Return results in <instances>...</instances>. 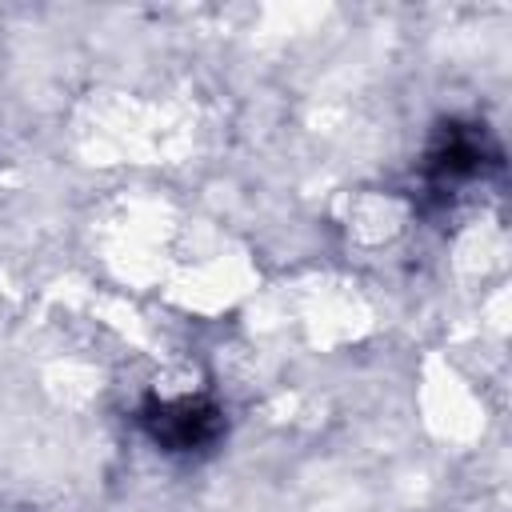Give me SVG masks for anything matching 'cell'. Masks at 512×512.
<instances>
[{
	"label": "cell",
	"instance_id": "6da1fadb",
	"mask_svg": "<svg viewBox=\"0 0 512 512\" xmlns=\"http://www.w3.org/2000/svg\"><path fill=\"white\" fill-rule=\"evenodd\" d=\"M144 432L164 448V452H204L208 444L220 440L224 416L208 400H148L140 408Z\"/></svg>",
	"mask_w": 512,
	"mask_h": 512
},
{
	"label": "cell",
	"instance_id": "7a4b0ae2",
	"mask_svg": "<svg viewBox=\"0 0 512 512\" xmlns=\"http://www.w3.org/2000/svg\"><path fill=\"white\" fill-rule=\"evenodd\" d=\"M480 168H484V144H480V136L448 124V132L440 136V144L428 152V180L436 188H452V184L472 180Z\"/></svg>",
	"mask_w": 512,
	"mask_h": 512
}]
</instances>
